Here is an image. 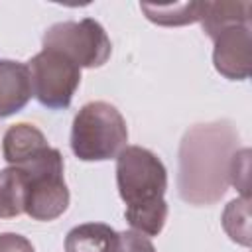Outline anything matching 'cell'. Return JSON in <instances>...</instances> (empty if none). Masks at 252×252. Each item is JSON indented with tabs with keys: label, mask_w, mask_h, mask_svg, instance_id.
Listing matches in <instances>:
<instances>
[{
	"label": "cell",
	"mask_w": 252,
	"mask_h": 252,
	"mask_svg": "<svg viewBox=\"0 0 252 252\" xmlns=\"http://www.w3.org/2000/svg\"><path fill=\"white\" fill-rule=\"evenodd\" d=\"M146 18L158 26H185L201 20L203 2H175V4H140Z\"/></svg>",
	"instance_id": "obj_12"
},
{
	"label": "cell",
	"mask_w": 252,
	"mask_h": 252,
	"mask_svg": "<svg viewBox=\"0 0 252 252\" xmlns=\"http://www.w3.org/2000/svg\"><path fill=\"white\" fill-rule=\"evenodd\" d=\"M238 132L226 120L195 124L179 146V197L195 207L215 205L230 185V163Z\"/></svg>",
	"instance_id": "obj_1"
},
{
	"label": "cell",
	"mask_w": 252,
	"mask_h": 252,
	"mask_svg": "<svg viewBox=\"0 0 252 252\" xmlns=\"http://www.w3.org/2000/svg\"><path fill=\"white\" fill-rule=\"evenodd\" d=\"M215 51L213 63L215 69L230 79V81H244L250 77L252 65V32L250 24H238L222 30L213 37Z\"/></svg>",
	"instance_id": "obj_7"
},
{
	"label": "cell",
	"mask_w": 252,
	"mask_h": 252,
	"mask_svg": "<svg viewBox=\"0 0 252 252\" xmlns=\"http://www.w3.org/2000/svg\"><path fill=\"white\" fill-rule=\"evenodd\" d=\"M18 167L26 183V213L33 220H53L69 207V189L63 179V156L49 144Z\"/></svg>",
	"instance_id": "obj_4"
},
{
	"label": "cell",
	"mask_w": 252,
	"mask_h": 252,
	"mask_svg": "<svg viewBox=\"0 0 252 252\" xmlns=\"http://www.w3.org/2000/svg\"><path fill=\"white\" fill-rule=\"evenodd\" d=\"M114 252H156V248L148 236L136 230H124V232H118Z\"/></svg>",
	"instance_id": "obj_16"
},
{
	"label": "cell",
	"mask_w": 252,
	"mask_h": 252,
	"mask_svg": "<svg viewBox=\"0 0 252 252\" xmlns=\"http://www.w3.org/2000/svg\"><path fill=\"white\" fill-rule=\"evenodd\" d=\"M45 146H47L45 136L35 126L22 122V124H14L6 130L2 152H4V159L10 165H18Z\"/></svg>",
	"instance_id": "obj_11"
},
{
	"label": "cell",
	"mask_w": 252,
	"mask_h": 252,
	"mask_svg": "<svg viewBox=\"0 0 252 252\" xmlns=\"http://www.w3.org/2000/svg\"><path fill=\"white\" fill-rule=\"evenodd\" d=\"M248 203H250L248 197L234 199L228 203L222 215V226L226 234L242 246H250V207Z\"/></svg>",
	"instance_id": "obj_14"
},
{
	"label": "cell",
	"mask_w": 252,
	"mask_h": 252,
	"mask_svg": "<svg viewBox=\"0 0 252 252\" xmlns=\"http://www.w3.org/2000/svg\"><path fill=\"white\" fill-rule=\"evenodd\" d=\"M250 150L248 148H240L234 152L232 156V163H230V183L242 193V197H248V189H250Z\"/></svg>",
	"instance_id": "obj_15"
},
{
	"label": "cell",
	"mask_w": 252,
	"mask_h": 252,
	"mask_svg": "<svg viewBox=\"0 0 252 252\" xmlns=\"http://www.w3.org/2000/svg\"><path fill=\"white\" fill-rule=\"evenodd\" d=\"M118 232L102 222H85L69 230L65 252H114Z\"/></svg>",
	"instance_id": "obj_9"
},
{
	"label": "cell",
	"mask_w": 252,
	"mask_h": 252,
	"mask_svg": "<svg viewBox=\"0 0 252 252\" xmlns=\"http://www.w3.org/2000/svg\"><path fill=\"white\" fill-rule=\"evenodd\" d=\"M0 252H33V246L22 234L2 232L0 234Z\"/></svg>",
	"instance_id": "obj_17"
},
{
	"label": "cell",
	"mask_w": 252,
	"mask_h": 252,
	"mask_svg": "<svg viewBox=\"0 0 252 252\" xmlns=\"http://www.w3.org/2000/svg\"><path fill=\"white\" fill-rule=\"evenodd\" d=\"M116 183L132 230L158 236L167 220V171L161 159L146 148L126 146L116 156Z\"/></svg>",
	"instance_id": "obj_2"
},
{
	"label": "cell",
	"mask_w": 252,
	"mask_h": 252,
	"mask_svg": "<svg viewBox=\"0 0 252 252\" xmlns=\"http://www.w3.org/2000/svg\"><path fill=\"white\" fill-rule=\"evenodd\" d=\"M26 213V183L18 167L0 171V219H12Z\"/></svg>",
	"instance_id": "obj_13"
},
{
	"label": "cell",
	"mask_w": 252,
	"mask_h": 252,
	"mask_svg": "<svg viewBox=\"0 0 252 252\" xmlns=\"http://www.w3.org/2000/svg\"><path fill=\"white\" fill-rule=\"evenodd\" d=\"M32 96L33 93L28 65L0 59V118L20 112Z\"/></svg>",
	"instance_id": "obj_8"
},
{
	"label": "cell",
	"mask_w": 252,
	"mask_h": 252,
	"mask_svg": "<svg viewBox=\"0 0 252 252\" xmlns=\"http://www.w3.org/2000/svg\"><path fill=\"white\" fill-rule=\"evenodd\" d=\"M250 2H203V14L199 22L203 32L213 39L230 26L250 24Z\"/></svg>",
	"instance_id": "obj_10"
},
{
	"label": "cell",
	"mask_w": 252,
	"mask_h": 252,
	"mask_svg": "<svg viewBox=\"0 0 252 252\" xmlns=\"http://www.w3.org/2000/svg\"><path fill=\"white\" fill-rule=\"evenodd\" d=\"M28 69L32 77V93L41 106L49 110H65L71 104L81 83V67L77 63L59 51L41 49L30 59Z\"/></svg>",
	"instance_id": "obj_5"
},
{
	"label": "cell",
	"mask_w": 252,
	"mask_h": 252,
	"mask_svg": "<svg viewBox=\"0 0 252 252\" xmlns=\"http://www.w3.org/2000/svg\"><path fill=\"white\" fill-rule=\"evenodd\" d=\"M126 120L110 102H87L73 118L71 150L83 161L112 159L126 148Z\"/></svg>",
	"instance_id": "obj_3"
},
{
	"label": "cell",
	"mask_w": 252,
	"mask_h": 252,
	"mask_svg": "<svg viewBox=\"0 0 252 252\" xmlns=\"http://www.w3.org/2000/svg\"><path fill=\"white\" fill-rule=\"evenodd\" d=\"M43 49L67 55L79 67H100L110 57L112 45L104 28L85 18L81 22H59L45 30Z\"/></svg>",
	"instance_id": "obj_6"
}]
</instances>
